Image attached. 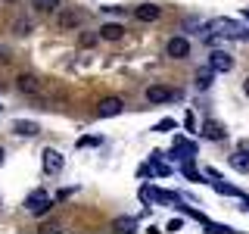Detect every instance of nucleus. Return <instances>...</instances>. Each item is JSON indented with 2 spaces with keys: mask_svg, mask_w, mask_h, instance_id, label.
Instances as JSON below:
<instances>
[{
  "mask_svg": "<svg viewBox=\"0 0 249 234\" xmlns=\"http://www.w3.org/2000/svg\"><path fill=\"white\" fill-rule=\"evenodd\" d=\"M97 41H100V35H97V31H84V35L78 38V44H81V47H93Z\"/></svg>",
  "mask_w": 249,
  "mask_h": 234,
  "instance_id": "dca6fc26",
  "label": "nucleus"
},
{
  "mask_svg": "<svg viewBox=\"0 0 249 234\" xmlns=\"http://www.w3.org/2000/svg\"><path fill=\"white\" fill-rule=\"evenodd\" d=\"M202 137H209V140H224V137H228V131H224L215 119H209L206 125H202Z\"/></svg>",
  "mask_w": 249,
  "mask_h": 234,
  "instance_id": "9d476101",
  "label": "nucleus"
},
{
  "mask_svg": "<svg viewBox=\"0 0 249 234\" xmlns=\"http://www.w3.org/2000/svg\"><path fill=\"white\" fill-rule=\"evenodd\" d=\"M44 172H47V175H59V172H62V153H56V150L47 147V150H44Z\"/></svg>",
  "mask_w": 249,
  "mask_h": 234,
  "instance_id": "39448f33",
  "label": "nucleus"
},
{
  "mask_svg": "<svg viewBox=\"0 0 249 234\" xmlns=\"http://www.w3.org/2000/svg\"><path fill=\"white\" fill-rule=\"evenodd\" d=\"M231 169H237V172H249V156H246V150H240V153H233V156H231Z\"/></svg>",
  "mask_w": 249,
  "mask_h": 234,
  "instance_id": "ddd939ff",
  "label": "nucleus"
},
{
  "mask_svg": "<svg viewBox=\"0 0 249 234\" xmlns=\"http://www.w3.org/2000/svg\"><path fill=\"white\" fill-rule=\"evenodd\" d=\"M165 50H168V57H171V59H184L187 53H190V41H187V38H171Z\"/></svg>",
  "mask_w": 249,
  "mask_h": 234,
  "instance_id": "423d86ee",
  "label": "nucleus"
},
{
  "mask_svg": "<svg viewBox=\"0 0 249 234\" xmlns=\"http://www.w3.org/2000/svg\"><path fill=\"white\" fill-rule=\"evenodd\" d=\"M0 162H3V147H0Z\"/></svg>",
  "mask_w": 249,
  "mask_h": 234,
  "instance_id": "4be33fe9",
  "label": "nucleus"
},
{
  "mask_svg": "<svg viewBox=\"0 0 249 234\" xmlns=\"http://www.w3.org/2000/svg\"><path fill=\"white\" fill-rule=\"evenodd\" d=\"M184 125H187V131H193V128H196V119H193V113H187V119H184Z\"/></svg>",
  "mask_w": 249,
  "mask_h": 234,
  "instance_id": "a211bd4d",
  "label": "nucleus"
},
{
  "mask_svg": "<svg viewBox=\"0 0 249 234\" xmlns=\"http://www.w3.org/2000/svg\"><path fill=\"white\" fill-rule=\"evenodd\" d=\"M171 125H175V122H171V119H165V122H159V125H156V131H168Z\"/></svg>",
  "mask_w": 249,
  "mask_h": 234,
  "instance_id": "6ab92c4d",
  "label": "nucleus"
},
{
  "mask_svg": "<svg viewBox=\"0 0 249 234\" xmlns=\"http://www.w3.org/2000/svg\"><path fill=\"white\" fill-rule=\"evenodd\" d=\"M122 109H124V103L119 97H103L97 103V116H100V119H109V116H119Z\"/></svg>",
  "mask_w": 249,
  "mask_h": 234,
  "instance_id": "7ed1b4c3",
  "label": "nucleus"
},
{
  "mask_svg": "<svg viewBox=\"0 0 249 234\" xmlns=\"http://www.w3.org/2000/svg\"><path fill=\"white\" fill-rule=\"evenodd\" d=\"M13 131H16L19 137H35V135H41V128H37L35 122H16Z\"/></svg>",
  "mask_w": 249,
  "mask_h": 234,
  "instance_id": "9b49d317",
  "label": "nucleus"
},
{
  "mask_svg": "<svg viewBox=\"0 0 249 234\" xmlns=\"http://www.w3.org/2000/svg\"><path fill=\"white\" fill-rule=\"evenodd\" d=\"M0 62H10V50L6 47H0Z\"/></svg>",
  "mask_w": 249,
  "mask_h": 234,
  "instance_id": "aec40b11",
  "label": "nucleus"
},
{
  "mask_svg": "<svg viewBox=\"0 0 249 234\" xmlns=\"http://www.w3.org/2000/svg\"><path fill=\"white\" fill-rule=\"evenodd\" d=\"M13 31H16V35H28V31H31V22H28V19H19V22L13 25Z\"/></svg>",
  "mask_w": 249,
  "mask_h": 234,
  "instance_id": "f3484780",
  "label": "nucleus"
},
{
  "mask_svg": "<svg viewBox=\"0 0 249 234\" xmlns=\"http://www.w3.org/2000/svg\"><path fill=\"white\" fill-rule=\"evenodd\" d=\"M25 206H28L31 215H44L47 209L53 206V200H50V194H47V191H41V187H37V191H31L28 197H25Z\"/></svg>",
  "mask_w": 249,
  "mask_h": 234,
  "instance_id": "f257e3e1",
  "label": "nucleus"
},
{
  "mask_svg": "<svg viewBox=\"0 0 249 234\" xmlns=\"http://www.w3.org/2000/svg\"><path fill=\"white\" fill-rule=\"evenodd\" d=\"M103 41H119V38L124 35V25H119V22H106V25H100V31H97Z\"/></svg>",
  "mask_w": 249,
  "mask_h": 234,
  "instance_id": "1a4fd4ad",
  "label": "nucleus"
},
{
  "mask_svg": "<svg viewBox=\"0 0 249 234\" xmlns=\"http://www.w3.org/2000/svg\"><path fill=\"white\" fill-rule=\"evenodd\" d=\"M19 91L28 97H41V81L35 75H19Z\"/></svg>",
  "mask_w": 249,
  "mask_h": 234,
  "instance_id": "6e6552de",
  "label": "nucleus"
},
{
  "mask_svg": "<svg viewBox=\"0 0 249 234\" xmlns=\"http://www.w3.org/2000/svg\"><path fill=\"white\" fill-rule=\"evenodd\" d=\"M31 6H35V10H41V13H53L59 6V0H31Z\"/></svg>",
  "mask_w": 249,
  "mask_h": 234,
  "instance_id": "2eb2a0df",
  "label": "nucleus"
},
{
  "mask_svg": "<svg viewBox=\"0 0 249 234\" xmlns=\"http://www.w3.org/2000/svg\"><path fill=\"white\" fill-rule=\"evenodd\" d=\"M209 69H212V72H231V69H233V59H231V53H224V50H215L212 57H209Z\"/></svg>",
  "mask_w": 249,
  "mask_h": 234,
  "instance_id": "20e7f679",
  "label": "nucleus"
},
{
  "mask_svg": "<svg viewBox=\"0 0 249 234\" xmlns=\"http://www.w3.org/2000/svg\"><path fill=\"white\" fill-rule=\"evenodd\" d=\"M212 75H215L212 69H199V72H196V88H199V91H206L209 84H212Z\"/></svg>",
  "mask_w": 249,
  "mask_h": 234,
  "instance_id": "4468645a",
  "label": "nucleus"
},
{
  "mask_svg": "<svg viewBox=\"0 0 249 234\" xmlns=\"http://www.w3.org/2000/svg\"><path fill=\"white\" fill-rule=\"evenodd\" d=\"M243 91H246V97H249V78H246V84H243Z\"/></svg>",
  "mask_w": 249,
  "mask_h": 234,
  "instance_id": "412c9836",
  "label": "nucleus"
},
{
  "mask_svg": "<svg viewBox=\"0 0 249 234\" xmlns=\"http://www.w3.org/2000/svg\"><path fill=\"white\" fill-rule=\"evenodd\" d=\"M81 22H84V16H81V13H75V10H69V13H62V16H59V25H62V28H78Z\"/></svg>",
  "mask_w": 249,
  "mask_h": 234,
  "instance_id": "f8f14e48",
  "label": "nucleus"
},
{
  "mask_svg": "<svg viewBox=\"0 0 249 234\" xmlns=\"http://www.w3.org/2000/svg\"><path fill=\"white\" fill-rule=\"evenodd\" d=\"M159 6H156V3H140L137 6V10H134V19L137 22H156V19H159Z\"/></svg>",
  "mask_w": 249,
  "mask_h": 234,
  "instance_id": "0eeeda50",
  "label": "nucleus"
},
{
  "mask_svg": "<svg viewBox=\"0 0 249 234\" xmlns=\"http://www.w3.org/2000/svg\"><path fill=\"white\" fill-rule=\"evenodd\" d=\"M181 94L178 91H168L165 84H153V88H146V100L150 103H168V100H178Z\"/></svg>",
  "mask_w": 249,
  "mask_h": 234,
  "instance_id": "f03ea898",
  "label": "nucleus"
}]
</instances>
